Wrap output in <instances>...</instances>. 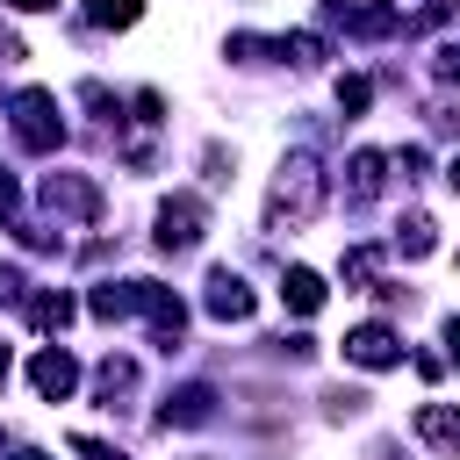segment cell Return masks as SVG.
<instances>
[{"instance_id": "277c9868", "label": "cell", "mask_w": 460, "mask_h": 460, "mask_svg": "<svg viewBox=\"0 0 460 460\" xmlns=\"http://www.w3.org/2000/svg\"><path fill=\"white\" fill-rule=\"evenodd\" d=\"M43 208L93 223V216H101V187H93L86 172H50V180H43Z\"/></svg>"}, {"instance_id": "ffe728a7", "label": "cell", "mask_w": 460, "mask_h": 460, "mask_svg": "<svg viewBox=\"0 0 460 460\" xmlns=\"http://www.w3.org/2000/svg\"><path fill=\"white\" fill-rule=\"evenodd\" d=\"M367 101H374V86H367L359 72H352V79H338V108H345V115H359Z\"/></svg>"}, {"instance_id": "ac0fdd59", "label": "cell", "mask_w": 460, "mask_h": 460, "mask_svg": "<svg viewBox=\"0 0 460 460\" xmlns=\"http://www.w3.org/2000/svg\"><path fill=\"white\" fill-rule=\"evenodd\" d=\"M280 58H295V65H323V36L295 29V36H280Z\"/></svg>"}, {"instance_id": "484cf974", "label": "cell", "mask_w": 460, "mask_h": 460, "mask_svg": "<svg viewBox=\"0 0 460 460\" xmlns=\"http://www.w3.org/2000/svg\"><path fill=\"white\" fill-rule=\"evenodd\" d=\"M7 7H22V14H43V7H58V0H7Z\"/></svg>"}, {"instance_id": "8992f818", "label": "cell", "mask_w": 460, "mask_h": 460, "mask_svg": "<svg viewBox=\"0 0 460 460\" xmlns=\"http://www.w3.org/2000/svg\"><path fill=\"white\" fill-rule=\"evenodd\" d=\"M29 388H36L43 402H65V395L79 388V359H72L65 345H43V352L29 359Z\"/></svg>"}, {"instance_id": "f1b7e54d", "label": "cell", "mask_w": 460, "mask_h": 460, "mask_svg": "<svg viewBox=\"0 0 460 460\" xmlns=\"http://www.w3.org/2000/svg\"><path fill=\"white\" fill-rule=\"evenodd\" d=\"M0 381H7V345H0Z\"/></svg>"}, {"instance_id": "4316f807", "label": "cell", "mask_w": 460, "mask_h": 460, "mask_svg": "<svg viewBox=\"0 0 460 460\" xmlns=\"http://www.w3.org/2000/svg\"><path fill=\"white\" fill-rule=\"evenodd\" d=\"M446 345H453V359H460V316H453V323H446Z\"/></svg>"}, {"instance_id": "7402d4cb", "label": "cell", "mask_w": 460, "mask_h": 460, "mask_svg": "<svg viewBox=\"0 0 460 460\" xmlns=\"http://www.w3.org/2000/svg\"><path fill=\"white\" fill-rule=\"evenodd\" d=\"M72 453H86V460H122V453H115V446H101V438H86V431H79V438H72Z\"/></svg>"}, {"instance_id": "6da1fadb", "label": "cell", "mask_w": 460, "mask_h": 460, "mask_svg": "<svg viewBox=\"0 0 460 460\" xmlns=\"http://www.w3.org/2000/svg\"><path fill=\"white\" fill-rule=\"evenodd\" d=\"M316 208H323V165L309 151H288L280 172H273V194H266V223L302 230V223H316Z\"/></svg>"}, {"instance_id": "8fae6325", "label": "cell", "mask_w": 460, "mask_h": 460, "mask_svg": "<svg viewBox=\"0 0 460 460\" xmlns=\"http://www.w3.org/2000/svg\"><path fill=\"white\" fill-rule=\"evenodd\" d=\"M417 438L438 453H460V402H424L417 410Z\"/></svg>"}, {"instance_id": "d4e9b609", "label": "cell", "mask_w": 460, "mask_h": 460, "mask_svg": "<svg viewBox=\"0 0 460 460\" xmlns=\"http://www.w3.org/2000/svg\"><path fill=\"white\" fill-rule=\"evenodd\" d=\"M22 208V187H14V172H0V216H14Z\"/></svg>"}, {"instance_id": "5bb4252c", "label": "cell", "mask_w": 460, "mask_h": 460, "mask_svg": "<svg viewBox=\"0 0 460 460\" xmlns=\"http://www.w3.org/2000/svg\"><path fill=\"white\" fill-rule=\"evenodd\" d=\"M345 172H352V201H374V194H381V180H388V158H381V151H352V165H345Z\"/></svg>"}, {"instance_id": "5b68a950", "label": "cell", "mask_w": 460, "mask_h": 460, "mask_svg": "<svg viewBox=\"0 0 460 460\" xmlns=\"http://www.w3.org/2000/svg\"><path fill=\"white\" fill-rule=\"evenodd\" d=\"M137 316H151V345H158V352H172L180 331H187V302H180L172 288H158V280H144V309H137Z\"/></svg>"}, {"instance_id": "3957f363", "label": "cell", "mask_w": 460, "mask_h": 460, "mask_svg": "<svg viewBox=\"0 0 460 460\" xmlns=\"http://www.w3.org/2000/svg\"><path fill=\"white\" fill-rule=\"evenodd\" d=\"M201 230H208L201 194H172V201H158V252H194Z\"/></svg>"}, {"instance_id": "52a82bcc", "label": "cell", "mask_w": 460, "mask_h": 460, "mask_svg": "<svg viewBox=\"0 0 460 460\" xmlns=\"http://www.w3.org/2000/svg\"><path fill=\"white\" fill-rule=\"evenodd\" d=\"M201 302H208V316H216V323H244V316L259 309V302H252V288H244L230 266H216V273H208V295H201Z\"/></svg>"}, {"instance_id": "4fadbf2b", "label": "cell", "mask_w": 460, "mask_h": 460, "mask_svg": "<svg viewBox=\"0 0 460 460\" xmlns=\"http://www.w3.org/2000/svg\"><path fill=\"white\" fill-rule=\"evenodd\" d=\"M331 14H345L352 36H395V29H402V14L381 7V0H374V7H345V0H331Z\"/></svg>"}, {"instance_id": "e0dca14e", "label": "cell", "mask_w": 460, "mask_h": 460, "mask_svg": "<svg viewBox=\"0 0 460 460\" xmlns=\"http://www.w3.org/2000/svg\"><path fill=\"white\" fill-rule=\"evenodd\" d=\"M395 244H402V259H424L438 237H431V216H402V230H395Z\"/></svg>"}, {"instance_id": "f546056e", "label": "cell", "mask_w": 460, "mask_h": 460, "mask_svg": "<svg viewBox=\"0 0 460 460\" xmlns=\"http://www.w3.org/2000/svg\"><path fill=\"white\" fill-rule=\"evenodd\" d=\"M446 180H453V187H460V158H453V172H446Z\"/></svg>"}, {"instance_id": "30bf717a", "label": "cell", "mask_w": 460, "mask_h": 460, "mask_svg": "<svg viewBox=\"0 0 460 460\" xmlns=\"http://www.w3.org/2000/svg\"><path fill=\"white\" fill-rule=\"evenodd\" d=\"M86 309H93L101 323H122V316L144 309V280H101V288L86 295Z\"/></svg>"}, {"instance_id": "603a6c76", "label": "cell", "mask_w": 460, "mask_h": 460, "mask_svg": "<svg viewBox=\"0 0 460 460\" xmlns=\"http://www.w3.org/2000/svg\"><path fill=\"white\" fill-rule=\"evenodd\" d=\"M22 288H29V280H22L14 266H0V302H22Z\"/></svg>"}, {"instance_id": "9c48e42d", "label": "cell", "mask_w": 460, "mask_h": 460, "mask_svg": "<svg viewBox=\"0 0 460 460\" xmlns=\"http://www.w3.org/2000/svg\"><path fill=\"white\" fill-rule=\"evenodd\" d=\"M208 417H216V388H208V381L172 388V395H165V410H158V424H165V431H172V424L187 431V424H208Z\"/></svg>"}, {"instance_id": "7c38bea8", "label": "cell", "mask_w": 460, "mask_h": 460, "mask_svg": "<svg viewBox=\"0 0 460 460\" xmlns=\"http://www.w3.org/2000/svg\"><path fill=\"white\" fill-rule=\"evenodd\" d=\"M280 302H288L295 316H316V309H323V273H309V266H288V273H280Z\"/></svg>"}, {"instance_id": "9a60e30c", "label": "cell", "mask_w": 460, "mask_h": 460, "mask_svg": "<svg viewBox=\"0 0 460 460\" xmlns=\"http://www.w3.org/2000/svg\"><path fill=\"white\" fill-rule=\"evenodd\" d=\"M29 323L36 331H65L72 323V295L58 288V295H29Z\"/></svg>"}, {"instance_id": "44dd1931", "label": "cell", "mask_w": 460, "mask_h": 460, "mask_svg": "<svg viewBox=\"0 0 460 460\" xmlns=\"http://www.w3.org/2000/svg\"><path fill=\"white\" fill-rule=\"evenodd\" d=\"M345 280H374V252H367V244L345 252Z\"/></svg>"}, {"instance_id": "2e32d148", "label": "cell", "mask_w": 460, "mask_h": 460, "mask_svg": "<svg viewBox=\"0 0 460 460\" xmlns=\"http://www.w3.org/2000/svg\"><path fill=\"white\" fill-rule=\"evenodd\" d=\"M144 14V0H86V22L93 29H129Z\"/></svg>"}, {"instance_id": "d6986e66", "label": "cell", "mask_w": 460, "mask_h": 460, "mask_svg": "<svg viewBox=\"0 0 460 460\" xmlns=\"http://www.w3.org/2000/svg\"><path fill=\"white\" fill-rule=\"evenodd\" d=\"M129 388H137V367H129V359H108V367H101V395H108V410H115V395H129Z\"/></svg>"}, {"instance_id": "7a4b0ae2", "label": "cell", "mask_w": 460, "mask_h": 460, "mask_svg": "<svg viewBox=\"0 0 460 460\" xmlns=\"http://www.w3.org/2000/svg\"><path fill=\"white\" fill-rule=\"evenodd\" d=\"M14 144L22 151H58L65 144V115H58V101L43 86H22L14 93Z\"/></svg>"}, {"instance_id": "83f0119b", "label": "cell", "mask_w": 460, "mask_h": 460, "mask_svg": "<svg viewBox=\"0 0 460 460\" xmlns=\"http://www.w3.org/2000/svg\"><path fill=\"white\" fill-rule=\"evenodd\" d=\"M14 460H50V453H36V446H22V453H14Z\"/></svg>"}, {"instance_id": "ba28073f", "label": "cell", "mask_w": 460, "mask_h": 460, "mask_svg": "<svg viewBox=\"0 0 460 460\" xmlns=\"http://www.w3.org/2000/svg\"><path fill=\"white\" fill-rule=\"evenodd\" d=\"M345 359L352 367H395L402 359V338L388 323H359V331H345Z\"/></svg>"}, {"instance_id": "cb8c5ba5", "label": "cell", "mask_w": 460, "mask_h": 460, "mask_svg": "<svg viewBox=\"0 0 460 460\" xmlns=\"http://www.w3.org/2000/svg\"><path fill=\"white\" fill-rule=\"evenodd\" d=\"M438 79H453V86H460V43H446V50H438Z\"/></svg>"}]
</instances>
